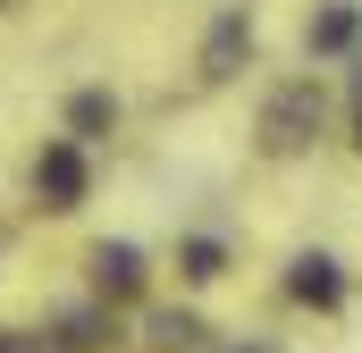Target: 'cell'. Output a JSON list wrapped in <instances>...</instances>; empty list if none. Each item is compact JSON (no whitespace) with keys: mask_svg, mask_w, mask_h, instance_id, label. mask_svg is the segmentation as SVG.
I'll use <instances>...</instances> for the list:
<instances>
[{"mask_svg":"<svg viewBox=\"0 0 362 353\" xmlns=\"http://www.w3.org/2000/svg\"><path fill=\"white\" fill-rule=\"evenodd\" d=\"M329 135V101H320V85H278L270 101H262V152H312Z\"/></svg>","mask_w":362,"mask_h":353,"instance_id":"7a4b0ae2","label":"cell"},{"mask_svg":"<svg viewBox=\"0 0 362 353\" xmlns=\"http://www.w3.org/2000/svg\"><path fill=\"white\" fill-rule=\"evenodd\" d=\"M0 353H8V345H0Z\"/></svg>","mask_w":362,"mask_h":353,"instance_id":"8fae6325","label":"cell"},{"mask_svg":"<svg viewBox=\"0 0 362 353\" xmlns=\"http://www.w3.org/2000/svg\"><path fill=\"white\" fill-rule=\"evenodd\" d=\"M59 135H76V143H110L118 135V92L110 85H76L59 101Z\"/></svg>","mask_w":362,"mask_h":353,"instance_id":"8992f818","label":"cell"},{"mask_svg":"<svg viewBox=\"0 0 362 353\" xmlns=\"http://www.w3.org/2000/svg\"><path fill=\"white\" fill-rule=\"evenodd\" d=\"M85 269H93V294L101 303H135L144 294V244H127V236H101L85 253Z\"/></svg>","mask_w":362,"mask_h":353,"instance_id":"277c9868","label":"cell"},{"mask_svg":"<svg viewBox=\"0 0 362 353\" xmlns=\"http://www.w3.org/2000/svg\"><path fill=\"white\" fill-rule=\"evenodd\" d=\"M228 261H236V253H228V236H211V227L177 236V277H185V286H219Z\"/></svg>","mask_w":362,"mask_h":353,"instance_id":"9c48e42d","label":"cell"},{"mask_svg":"<svg viewBox=\"0 0 362 353\" xmlns=\"http://www.w3.org/2000/svg\"><path fill=\"white\" fill-rule=\"evenodd\" d=\"M354 152H362V101H354Z\"/></svg>","mask_w":362,"mask_h":353,"instance_id":"30bf717a","label":"cell"},{"mask_svg":"<svg viewBox=\"0 0 362 353\" xmlns=\"http://www.w3.org/2000/svg\"><path fill=\"white\" fill-rule=\"evenodd\" d=\"M354 42H362V0H320L312 25H303V51L312 59H346Z\"/></svg>","mask_w":362,"mask_h":353,"instance_id":"52a82bcc","label":"cell"},{"mask_svg":"<svg viewBox=\"0 0 362 353\" xmlns=\"http://www.w3.org/2000/svg\"><path fill=\"white\" fill-rule=\"evenodd\" d=\"M144 345L152 353H194V345H211V328H202V311H185V303H152V311H144Z\"/></svg>","mask_w":362,"mask_h":353,"instance_id":"ba28073f","label":"cell"},{"mask_svg":"<svg viewBox=\"0 0 362 353\" xmlns=\"http://www.w3.org/2000/svg\"><path fill=\"white\" fill-rule=\"evenodd\" d=\"M346 294H354V277H346V261L337 253H295L286 261V303H303V311H320V320H337L346 311Z\"/></svg>","mask_w":362,"mask_h":353,"instance_id":"3957f363","label":"cell"},{"mask_svg":"<svg viewBox=\"0 0 362 353\" xmlns=\"http://www.w3.org/2000/svg\"><path fill=\"white\" fill-rule=\"evenodd\" d=\"M25 185H34V202H42L51 219L85 210V202H93V143H76V135H51V143L34 152Z\"/></svg>","mask_w":362,"mask_h":353,"instance_id":"6da1fadb","label":"cell"},{"mask_svg":"<svg viewBox=\"0 0 362 353\" xmlns=\"http://www.w3.org/2000/svg\"><path fill=\"white\" fill-rule=\"evenodd\" d=\"M245 68H253V17H245V8H219V25L202 34V76L228 85V76H245Z\"/></svg>","mask_w":362,"mask_h":353,"instance_id":"5b68a950","label":"cell"}]
</instances>
